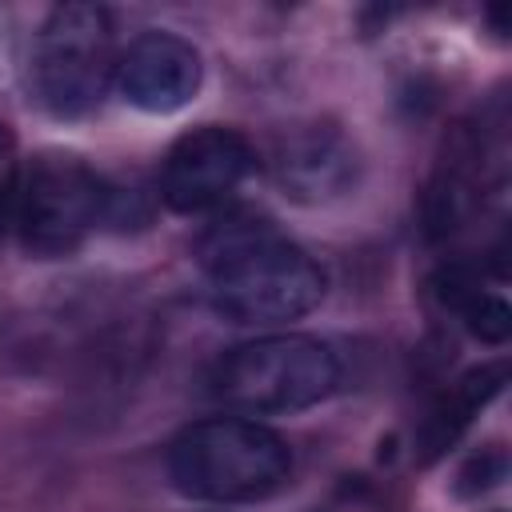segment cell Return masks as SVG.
Here are the masks:
<instances>
[{
  "mask_svg": "<svg viewBox=\"0 0 512 512\" xmlns=\"http://www.w3.org/2000/svg\"><path fill=\"white\" fill-rule=\"evenodd\" d=\"M212 308L232 324H288L324 296L320 264L268 216L228 212L200 240Z\"/></svg>",
  "mask_w": 512,
  "mask_h": 512,
  "instance_id": "obj_1",
  "label": "cell"
},
{
  "mask_svg": "<svg viewBox=\"0 0 512 512\" xmlns=\"http://www.w3.org/2000/svg\"><path fill=\"white\" fill-rule=\"evenodd\" d=\"M172 488L204 504H256L292 476V448L252 416H208L168 448Z\"/></svg>",
  "mask_w": 512,
  "mask_h": 512,
  "instance_id": "obj_2",
  "label": "cell"
},
{
  "mask_svg": "<svg viewBox=\"0 0 512 512\" xmlns=\"http://www.w3.org/2000/svg\"><path fill=\"white\" fill-rule=\"evenodd\" d=\"M216 396L244 416H284L320 404L340 384L336 352L304 332H276L236 344L216 364Z\"/></svg>",
  "mask_w": 512,
  "mask_h": 512,
  "instance_id": "obj_3",
  "label": "cell"
},
{
  "mask_svg": "<svg viewBox=\"0 0 512 512\" xmlns=\"http://www.w3.org/2000/svg\"><path fill=\"white\" fill-rule=\"evenodd\" d=\"M116 28L100 4H56L32 44V96L44 112L72 120L100 108L116 84Z\"/></svg>",
  "mask_w": 512,
  "mask_h": 512,
  "instance_id": "obj_4",
  "label": "cell"
},
{
  "mask_svg": "<svg viewBox=\"0 0 512 512\" xmlns=\"http://www.w3.org/2000/svg\"><path fill=\"white\" fill-rule=\"evenodd\" d=\"M116 192L72 152H40L16 172L12 224L24 252L72 256L112 216Z\"/></svg>",
  "mask_w": 512,
  "mask_h": 512,
  "instance_id": "obj_5",
  "label": "cell"
},
{
  "mask_svg": "<svg viewBox=\"0 0 512 512\" xmlns=\"http://www.w3.org/2000/svg\"><path fill=\"white\" fill-rule=\"evenodd\" d=\"M256 168L252 144L236 128L204 124L184 132L160 164V196L172 212H212Z\"/></svg>",
  "mask_w": 512,
  "mask_h": 512,
  "instance_id": "obj_6",
  "label": "cell"
},
{
  "mask_svg": "<svg viewBox=\"0 0 512 512\" xmlns=\"http://www.w3.org/2000/svg\"><path fill=\"white\" fill-rule=\"evenodd\" d=\"M200 80V52L176 32H140L116 60L120 96L148 116H168L184 108L200 92Z\"/></svg>",
  "mask_w": 512,
  "mask_h": 512,
  "instance_id": "obj_7",
  "label": "cell"
},
{
  "mask_svg": "<svg viewBox=\"0 0 512 512\" xmlns=\"http://www.w3.org/2000/svg\"><path fill=\"white\" fill-rule=\"evenodd\" d=\"M272 172L284 196L300 204H324L356 184V148L332 124H300L276 140Z\"/></svg>",
  "mask_w": 512,
  "mask_h": 512,
  "instance_id": "obj_8",
  "label": "cell"
},
{
  "mask_svg": "<svg viewBox=\"0 0 512 512\" xmlns=\"http://www.w3.org/2000/svg\"><path fill=\"white\" fill-rule=\"evenodd\" d=\"M436 296L468 324L472 336L488 340V344H504L512 332V312L496 292L480 288V272L464 268V264H448L436 272Z\"/></svg>",
  "mask_w": 512,
  "mask_h": 512,
  "instance_id": "obj_9",
  "label": "cell"
},
{
  "mask_svg": "<svg viewBox=\"0 0 512 512\" xmlns=\"http://www.w3.org/2000/svg\"><path fill=\"white\" fill-rule=\"evenodd\" d=\"M500 380H504V368L496 364V368H480V372H468L452 392H448V400L428 416V424H424V456L432 460L436 452H444L456 436H460V428L472 420V412L476 408H484V400L488 396H496V388H500Z\"/></svg>",
  "mask_w": 512,
  "mask_h": 512,
  "instance_id": "obj_10",
  "label": "cell"
},
{
  "mask_svg": "<svg viewBox=\"0 0 512 512\" xmlns=\"http://www.w3.org/2000/svg\"><path fill=\"white\" fill-rule=\"evenodd\" d=\"M12 192H16V148L0 124V216L12 220Z\"/></svg>",
  "mask_w": 512,
  "mask_h": 512,
  "instance_id": "obj_11",
  "label": "cell"
},
{
  "mask_svg": "<svg viewBox=\"0 0 512 512\" xmlns=\"http://www.w3.org/2000/svg\"><path fill=\"white\" fill-rule=\"evenodd\" d=\"M4 224H8V220H4V216H0V228H4Z\"/></svg>",
  "mask_w": 512,
  "mask_h": 512,
  "instance_id": "obj_12",
  "label": "cell"
}]
</instances>
